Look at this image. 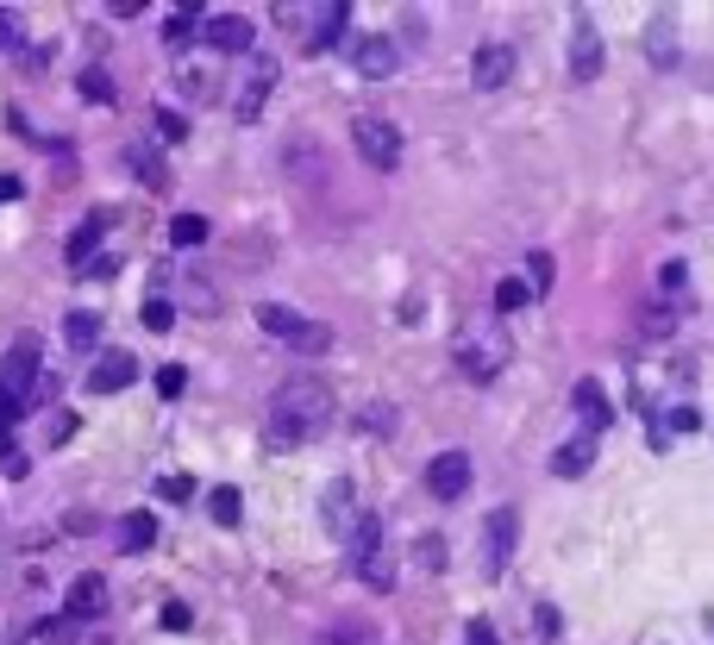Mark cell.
<instances>
[{"instance_id": "obj_1", "label": "cell", "mask_w": 714, "mask_h": 645, "mask_svg": "<svg viewBox=\"0 0 714 645\" xmlns=\"http://www.w3.org/2000/svg\"><path fill=\"white\" fill-rule=\"evenodd\" d=\"M332 420H339V395H332V382H320V376H289L270 401V426H276L282 445L320 439Z\"/></svg>"}, {"instance_id": "obj_2", "label": "cell", "mask_w": 714, "mask_h": 645, "mask_svg": "<svg viewBox=\"0 0 714 645\" xmlns=\"http://www.w3.org/2000/svg\"><path fill=\"white\" fill-rule=\"evenodd\" d=\"M451 357H458V370L470 382H495L514 357V339L502 332V320H470V326H458V339H451Z\"/></svg>"}, {"instance_id": "obj_3", "label": "cell", "mask_w": 714, "mask_h": 645, "mask_svg": "<svg viewBox=\"0 0 714 645\" xmlns=\"http://www.w3.org/2000/svg\"><path fill=\"white\" fill-rule=\"evenodd\" d=\"M345 558H351V570H357V583H370L376 595L395 589V545H389V527H383L376 514H364V520L351 527Z\"/></svg>"}, {"instance_id": "obj_4", "label": "cell", "mask_w": 714, "mask_h": 645, "mask_svg": "<svg viewBox=\"0 0 714 645\" xmlns=\"http://www.w3.org/2000/svg\"><path fill=\"white\" fill-rule=\"evenodd\" d=\"M257 326L270 332V339H282V345H295V351H326L332 345V326H320V320H307V314H295V307H282V301H264L257 307Z\"/></svg>"}, {"instance_id": "obj_5", "label": "cell", "mask_w": 714, "mask_h": 645, "mask_svg": "<svg viewBox=\"0 0 714 645\" xmlns=\"http://www.w3.org/2000/svg\"><path fill=\"white\" fill-rule=\"evenodd\" d=\"M351 145H357V157H364L370 170H395L401 163V132L389 126V119H376V113L351 119Z\"/></svg>"}, {"instance_id": "obj_6", "label": "cell", "mask_w": 714, "mask_h": 645, "mask_svg": "<svg viewBox=\"0 0 714 645\" xmlns=\"http://www.w3.org/2000/svg\"><path fill=\"white\" fill-rule=\"evenodd\" d=\"M345 57H351V69H357L364 82H389L395 63H401V51H395L389 32H357V38L345 44Z\"/></svg>"}, {"instance_id": "obj_7", "label": "cell", "mask_w": 714, "mask_h": 645, "mask_svg": "<svg viewBox=\"0 0 714 645\" xmlns=\"http://www.w3.org/2000/svg\"><path fill=\"white\" fill-rule=\"evenodd\" d=\"M514 539H520V514H514V508H495V514L483 520V577H489V583L508 570Z\"/></svg>"}, {"instance_id": "obj_8", "label": "cell", "mask_w": 714, "mask_h": 645, "mask_svg": "<svg viewBox=\"0 0 714 645\" xmlns=\"http://www.w3.org/2000/svg\"><path fill=\"white\" fill-rule=\"evenodd\" d=\"M38 376H44V364H38V339H19L7 357H0V382H7V395L19 401V414H26V401H32V389H38Z\"/></svg>"}, {"instance_id": "obj_9", "label": "cell", "mask_w": 714, "mask_h": 645, "mask_svg": "<svg viewBox=\"0 0 714 645\" xmlns=\"http://www.w3.org/2000/svg\"><path fill=\"white\" fill-rule=\"evenodd\" d=\"M276 76H282V63L257 51V57L245 63V82H238V94H232V113H238V119H257V113H264V101H270V88H276Z\"/></svg>"}, {"instance_id": "obj_10", "label": "cell", "mask_w": 714, "mask_h": 645, "mask_svg": "<svg viewBox=\"0 0 714 645\" xmlns=\"http://www.w3.org/2000/svg\"><path fill=\"white\" fill-rule=\"evenodd\" d=\"M138 382V357L132 351H94V364H88V389L94 395H119V389H132Z\"/></svg>"}, {"instance_id": "obj_11", "label": "cell", "mask_w": 714, "mask_h": 645, "mask_svg": "<svg viewBox=\"0 0 714 645\" xmlns=\"http://www.w3.org/2000/svg\"><path fill=\"white\" fill-rule=\"evenodd\" d=\"M514 69H520V57H514V44H483V51L470 57V82L476 88H508L514 82Z\"/></svg>"}, {"instance_id": "obj_12", "label": "cell", "mask_w": 714, "mask_h": 645, "mask_svg": "<svg viewBox=\"0 0 714 645\" xmlns=\"http://www.w3.org/2000/svg\"><path fill=\"white\" fill-rule=\"evenodd\" d=\"M426 489L439 501H458L470 489V451H439V458L426 464Z\"/></svg>"}, {"instance_id": "obj_13", "label": "cell", "mask_w": 714, "mask_h": 645, "mask_svg": "<svg viewBox=\"0 0 714 645\" xmlns=\"http://www.w3.org/2000/svg\"><path fill=\"white\" fill-rule=\"evenodd\" d=\"M570 401H577V414H583V433H589V439H602L608 426H614V401H608V389H602L595 376H583L577 389H570Z\"/></svg>"}, {"instance_id": "obj_14", "label": "cell", "mask_w": 714, "mask_h": 645, "mask_svg": "<svg viewBox=\"0 0 714 645\" xmlns=\"http://www.w3.org/2000/svg\"><path fill=\"white\" fill-rule=\"evenodd\" d=\"M602 76V32L577 19V32H570V82H595Z\"/></svg>"}, {"instance_id": "obj_15", "label": "cell", "mask_w": 714, "mask_h": 645, "mask_svg": "<svg viewBox=\"0 0 714 645\" xmlns=\"http://www.w3.org/2000/svg\"><path fill=\"white\" fill-rule=\"evenodd\" d=\"M213 51H226V57H245L251 44H257V26L251 19H238V13H220V19H207V32H201Z\"/></svg>"}, {"instance_id": "obj_16", "label": "cell", "mask_w": 714, "mask_h": 645, "mask_svg": "<svg viewBox=\"0 0 714 645\" xmlns=\"http://www.w3.org/2000/svg\"><path fill=\"white\" fill-rule=\"evenodd\" d=\"M320 514H326V533H332V539H351V527H357V520H364V508H357V495H351V483H345V476H339V483L326 489Z\"/></svg>"}, {"instance_id": "obj_17", "label": "cell", "mask_w": 714, "mask_h": 645, "mask_svg": "<svg viewBox=\"0 0 714 645\" xmlns=\"http://www.w3.org/2000/svg\"><path fill=\"white\" fill-rule=\"evenodd\" d=\"M345 26H351V7H345V0H326V7L314 13V32H307V51H332V44L345 38Z\"/></svg>"}, {"instance_id": "obj_18", "label": "cell", "mask_w": 714, "mask_h": 645, "mask_svg": "<svg viewBox=\"0 0 714 645\" xmlns=\"http://www.w3.org/2000/svg\"><path fill=\"white\" fill-rule=\"evenodd\" d=\"M107 614V577H76L69 583V620H101Z\"/></svg>"}, {"instance_id": "obj_19", "label": "cell", "mask_w": 714, "mask_h": 645, "mask_svg": "<svg viewBox=\"0 0 714 645\" xmlns=\"http://www.w3.org/2000/svg\"><path fill=\"white\" fill-rule=\"evenodd\" d=\"M126 163H132V176L145 182L151 195H163V188L176 182V176H170V163H163V151H157V145H132V151H126Z\"/></svg>"}, {"instance_id": "obj_20", "label": "cell", "mask_w": 714, "mask_h": 645, "mask_svg": "<svg viewBox=\"0 0 714 645\" xmlns=\"http://www.w3.org/2000/svg\"><path fill=\"white\" fill-rule=\"evenodd\" d=\"M107 226H113V213H107V207H94L88 220H82L76 232H69V264H76V270H82L88 257H94V245H101V238H107Z\"/></svg>"}, {"instance_id": "obj_21", "label": "cell", "mask_w": 714, "mask_h": 645, "mask_svg": "<svg viewBox=\"0 0 714 645\" xmlns=\"http://www.w3.org/2000/svg\"><path fill=\"white\" fill-rule=\"evenodd\" d=\"M63 345L69 351H94V345H101V314H88V307L63 314Z\"/></svg>"}, {"instance_id": "obj_22", "label": "cell", "mask_w": 714, "mask_h": 645, "mask_svg": "<svg viewBox=\"0 0 714 645\" xmlns=\"http://www.w3.org/2000/svg\"><path fill=\"white\" fill-rule=\"evenodd\" d=\"M589 464H595V439H589V433H577L570 445L552 451V476H583Z\"/></svg>"}, {"instance_id": "obj_23", "label": "cell", "mask_w": 714, "mask_h": 645, "mask_svg": "<svg viewBox=\"0 0 714 645\" xmlns=\"http://www.w3.org/2000/svg\"><path fill=\"white\" fill-rule=\"evenodd\" d=\"M157 545V520L151 514H126L119 520V552H151Z\"/></svg>"}, {"instance_id": "obj_24", "label": "cell", "mask_w": 714, "mask_h": 645, "mask_svg": "<svg viewBox=\"0 0 714 645\" xmlns=\"http://www.w3.org/2000/svg\"><path fill=\"white\" fill-rule=\"evenodd\" d=\"M207 32V19H201V7H176L170 13V26H163V44H170V51H182L188 38H201Z\"/></svg>"}, {"instance_id": "obj_25", "label": "cell", "mask_w": 714, "mask_h": 645, "mask_svg": "<svg viewBox=\"0 0 714 645\" xmlns=\"http://www.w3.org/2000/svg\"><path fill=\"white\" fill-rule=\"evenodd\" d=\"M207 220H201V213H176V220H170V245H182V251H195V245H207Z\"/></svg>"}, {"instance_id": "obj_26", "label": "cell", "mask_w": 714, "mask_h": 645, "mask_svg": "<svg viewBox=\"0 0 714 645\" xmlns=\"http://www.w3.org/2000/svg\"><path fill=\"white\" fill-rule=\"evenodd\" d=\"M207 514L220 520V527H238V514H245V501H238V489H232V483H220V489L207 495Z\"/></svg>"}, {"instance_id": "obj_27", "label": "cell", "mask_w": 714, "mask_h": 645, "mask_svg": "<svg viewBox=\"0 0 714 645\" xmlns=\"http://www.w3.org/2000/svg\"><path fill=\"white\" fill-rule=\"evenodd\" d=\"M176 88H182V94H188V101H195V107H201V101H213V69H201V63H188L182 76H176Z\"/></svg>"}, {"instance_id": "obj_28", "label": "cell", "mask_w": 714, "mask_h": 645, "mask_svg": "<svg viewBox=\"0 0 714 645\" xmlns=\"http://www.w3.org/2000/svg\"><path fill=\"white\" fill-rule=\"evenodd\" d=\"M32 464H26V451H19V439H13V426H0V476H13V483H19V476H26Z\"/></svg>"}, {"instance_id": "obj_29", "label": "cell", "mask_w": 714, "mask_h": 645, "mask_svg": "<svg viewBox=\"0 0 714 645\" xmlns=\"http://www.w3.org/2000/svg\"><path fill=\"white\" fill-rule=\"evenodd\" d=\"M533 301V289L520 276H508V282H495V314H520V307Z\"/></svg>"}, {"instance_id": "obj_30", "label": "cell", "mask_w": 714, "mask_h": 645, "mask_svg": "<svg viewBox=\"0 0 714 645\" xmlns=\"http://www.w3.org/2000/svg\"><path fill=\"white\" fill-rule=\"evenodd\" d=\"M552 276H558L552 251H533V257H527V289H533V295H552Z\"/></svg>"}, {"instance_id": "obj_31", "label": "cell", "mask_w": 714, "mask_h": 645, "mask_svg": "<svg viewBox=\"0 0 714 645\" xmlns=\"http://www.w3.org/2000/svg\"><path fill=\"white\" fill-rule=\"evenodd\" d=\"M646 44H652V63H671V57H677V38H671V19H652V38H646Z\"/></svg>"}, {"instance_id": "obj_32", "label": "cell", "mask_w": 714, "mask_h": 645, "mask_svg": "<svg viewBox=\"0 0 714 645\" xmlns=\"http://www.w3.org/2000/svg\"><path fill=\"white\" fill-rule=\"evenodd\" d=\"M157 138H163V145H182V138H188V119H182L176 107H157Z\"/></svg>"}, {"instance_id": "obj_33", "label": "cell", "mask_w": 714, "mask_h": 645, "mask_svg": "<svg viewBox=\"0 0 714 645\" xmlns=\"http://www.w3.org/2000/svg\"><path fill=\"white\" fill-rule=\"evenodd\" d=\"M76 627H82V620H44V627H38V645H76Z\"/></svg>"}, {"instance_id": "obj_34", "label": "cell", "mask_w": 714, "mask_h": 645, "mask_svg": "<svg viewBox=\"0 0 714 645\" xmlns=\"http://www.w3.org/2000/svg\"><path fill=\"white\" fill-rule=\"evenodd\" d=\"M170 326H176V307L163 301V295H151L145 301V332H170Z\"/></svg>"}, {"instance_id": "obj_35", "label": "cell", "mask_w": 714, "mask_h": 645, "mask_svg": "<svg viewBox=\"0 0 714 645\" xmlns=\"http://www.w3.org/2000/svg\"><path fill=\"white\" fill-rule=\"evenodd\" d=\"M82 101H113V82H107V69H82Z\"/></svg>"}, {"instance_id": "obj_36", "label": "cell", "mask_w": 714, "mask_h": 645, "mask_svg": "<svg viewBox=\"0 0 714 645\" xmlns=\"http://www.w3.org/2000/svg\"><path fill=\"white\" fill-rule=\"evenodd\" d=\"M76 433H82V426H76V414H51V426H44V445L57 451V445H69Z\"/></svg>"}, {"instance_id": "obj_37", "label": "cell", "mask_w": 714, "mask_h": 645, "mask_svg": "<svg viewBox=\"0 0 714 645\" xmlns=\"http://www.w3.org/2000/svg\"><path fill=\"white\" fill-rule=\"evenodd\" d=\"M182 389H188V370H182V364H163V370H157V395H163V401H176Z\"/></svg>"}, {"instance_id": "obj_38", "label": "cell", "mask_w": 714, "mask_h": 645, "mask_svg": "<svg viewBox=\"0 0 714 645\" xmlns=\"http://www.w3.org/2000/svg\"><path fill=\"white\" fill-rule=\"evenodd\" d=\"M683 282H689V264H677V257H671V264L658 270V295H683Z\"/></svg>"}, {"instance_id": "obj_39", "label": "cell", "mask_w": 714, "mask_h": 645, "mask_svg": "<svg viewBox=\"0 0 714 645\" xmlns=\"http://www.w3.org/2000/svg\"><path fill=\"white\" fill-rule=\"evenodd\" d=\"M57 389H63V382H57L51 370H44V376H38V389H32V401H26V408H51V401H57Z\"/></svg>"}, {"instance_id": "obj_40", "label": "cell", "mask_w": 714, "mask_h": 645, "mask_svg": "<svg viewBox=\"0 0 714 645\" xmlns=\"http://www.w3.org/2000/svg\"><path fill=\"white\" fill-rule=\"evenodd\" d=\"M389 426H395V408H383V401L364 408V433H389Z\"/></svg>"}, {"instance_id": "obj_41", "label": "cell", "mask_w": 714, "mask_h": 645, "mask_svg": "<svg viewBox=\"0 0 714 645\" xmlns=\"http://www.w3.org/2000/svg\"><path fill=\"white\" fill-rule=\"evenodd\" d=\"M188 620H195L188 602H163V627H170V633H188Z\"/></svg>"}, {"instance_id": "obj_42", "label": "cell", "mask_w": 714, "mask_h": 645, "mask_svg": "<svg viewBox=\"0 0 714 645\" xmlns=\"http://www.w3.org/2000/svg\"><path fill=\"white\" fill-rule=\"evenodd\" d=\"M414 552H420V564H426V570H439V564H445V545H439L433 533H426V539L414 545Z\"/></svg>"}, {"instance_id": "obj_43", "label": "cell", "mask_w": 714, "mask_h": 645, "mask_svg": "<svg viewBox=\"0 0 714 645\" xmlns=\"http://www.w3.org/2000/svg\"><path fill=\"white\" fill-rule=\"evenodd\" d=\"M163 501H188V495H195V483H188V476H163Z\"/></svg>"}, {"instance_id": "obj_44", "label": "cell", "mask_w": 714, "mask_h": 645, "mask_svg": "<svg viewBox=\"0 0 714 645\" xmlns=\"http://www.w3.org/2000/svg\"><path fill=\"white\" fill-rule=\"evenodd\" d=\"M464 645H495V627H489V620H470V627H464Z\"/></svg>"}, {"instance_id": "obj_45", "label": "cell", "mask_w": 714, "mask_h": 645, "mask_svg": "<svg viewBox=\"0 0 714 645\" xmlns=\"http://www.w3.org/2000/svg\"><path fill=\"white\" fill-rule=\"evenodd\" d=\"M0 51H19V26H13V13H0Z\"/></svg>"}, {"instance_id": "obj_46", "label": "cell", "mask_w": 714, "mask_h": 645, "mask_svg": "<svg viewBox=\"0 0 714 645\" xmlns=\"http://www.w3.org/2000/svg\"><path fill=\"white\" fill-rule=\"evenodd\" d=\"M19 195H26V182H19V176H0V201H19Z\"/></svg>"}, {"instance_id": "obj_47", "label": "cell", "mask_w": 714, "mask_h": 645, "mask_svg": "<svg viewBox=\"0 0 714 645\" xmlns=\"http://www.w3.org/2000/svg\"><path fill=\"white\" fill-rule=\"evenodd\" d=\"M13 414H19V401H13V395H7V382H0V426H7V420H13Z\"/></svg>"}]
</instances>
